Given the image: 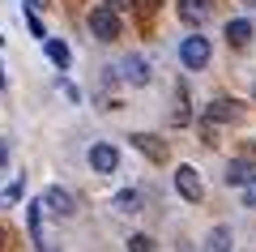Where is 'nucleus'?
Wrapping results in <instances>:
<instances>
[{
	"mask_svg": "<svg viewBox=\"0 0 256 252\" xmlns=\"http://www.w3.org/2000/svg\"><path fill=\"white\" fill-rule=\"evenodd\" d=\"M180 60L188 64V69H205V64H210V39L205 35H188L180 43Z\"/></svg>",
	"mask_w": 256,
	"mask_h": 252,
	"instance_id": "1",
	"label": "nucleus"
},
{
	"mask_svg": "<svg viewBox=\"0 0 256 252\" xmlns=\"http://www.w3.org/2000/svg\"><path fill=\"white\" fill-rule=\"evenodd\" d=\"M90 35L102 39V43H111V39L120 35V18L111 9H102V5H98V9H90Z\"/></svg>",
	"mask_w": 256,
	"mask_h": 252,
	"instance_id": "2",
	"label": "nucleus"
},
{
	"mask_svg": "<svg viewBox=\"0 0 256 252\" xmlns=\"http://www.w3.org/2000/svg\"><path fill=\"white\" fill-rule=\"evenodd\" d=\"M175 188H180V197L184 201H201V175H196V167H180L175 171Z\"/></svg>",
	"mask_w": 256,
	"mask_h": 252,
	"instance_id": "3",
	"label": "nucleus"
},
{
	"mask_svg": "<svg viewBox=\"0 0 256 252\" xmlns=\"http://www.w3.org/2000/svg\"><path fill=\"white\" fill-rule=\"evenodd\" d=\"M38 205H47V209H52L56 218H68V214L77 209V205H73V192H68V188H47Z\"/></svg>",
	"mask_w": 256,
	"mask_h": 252,
	"instance_id": "4",
	"label": "nucleus"
},
{
	"mask_svg": "<svg viewBox=\"0 0 256 252\" xmlns=\"http://www.w3.org/2000/svg\"><path fill=\"white\" fill-rule=\"evenodd\" d=\"M90 167L98 175H111L120 167V150H116V145H94V150H90Z\"/></svg>",
	"mask_w": 256,
	"mask_h": 252,
	"instance_id": "5",
	"label": "nucleus"
},
{
	"mask_svg": "<svg viewBox=\"0 0 256 252\" xmlns=\"http://www.w3.org/2000/svg\"><path fill=\"white\" fill-rule=\"evenodd\" d=\"M175 9H180V18L188 22V26H201V22L214 13V0H180Z\"/></svg>",
	"mask_w": 256,
	"mask_h": 252,
	"instance_id": "6",
	"label": "nucleus"
},
{
	"mask_svg": "<svg viewBox=\"0 0 256 252\" xmlns=\"http://www.w3.org/2000/svg\"><path fill=\"white\" fill-rule=\"evenodd\" d=\"M128 141L137 145L146 158H154V162H162V158H166V141H158V137H150V133H132Z\"/></svg>",
	"mask_w": 256,
	"mask_h": 252,
	"instance_id": "7",
	"label": "nucleus"
},
{
	"mask_svg": "<svg viewBox=\"0 0 256 252\" xmlns=\"http://www.w3.org/2000/svg\"><path fill=\"white\" fill-rule=\"evenodd\" d=\"M226 184H256V162L252 158H230Z\"/></svg>",
	"mask_w": 256,
	"mask_h": 252,
	"instance_id": "8",
	"label": "nucleus"
},
{
	"mask_svg": "<svg viewBox=\"0 0 256 252\" xmlns=\"http://www.w3.org/2000/svg\"><path fill=\"white\" fill-rule=\"evenodd\" d=\"M239 116H244V107L230 103V99H214L210 103V120H214V124H226V120H239Z\"/></svg>",
	"mask_w": 256,
	"mask_h": 252,
	"instance_id": "9",
	"label": "nucleus"
},
{
	"mask_svg": "<svg viewBox=\"0 0 256 252\" xmlns=\"http://www.w3.org/2000/svg\"><path fill=\"white\" fill-rule=\"evenodd\" d=\"M120 69H124V81H132V86H146V81H150V64L141 60V56H128Z\"/></svg>",
	"mask_w": 256,
	"mask_h": 252,
	"instance_id": "10",
	"label": "nucleus"
},
{
	"mask_svg": "<svg viewBox=\"0 0 256 252\" xmlns=\"http://www.w3.org/2000/svg\"><path fill=\"white\" fill-rule=\"evenodd\" d=\"M205 252H235V235H230V226H214L210 239H205Z\"/></svg>",
	"mask_w": 256,
	"mask_h": 252,
	"instance_id": "11",
	"label": "nucleus"
},
{
	"mask_svg": "<svg viewBox=\"0 0 256 252\" xmlns=\"http://www.w3.org/2000/svg\"><path fill=\"white\" fill-rule=\"evenodd\" d=\"M248 39H252V22H244V18L226 22V43H230V47H244Z\"/></svg>",
	"mask_w": 256,
	"mask_h": 252,
	"instance_id": "12",
	"label": "nucleus"
},
{
	"mask_svg": "<svg viewBox=\"0 0 256 252\" xmlns=\"http://www.w3.org/2000/svg\"><path fill=\"white\" fill-rule=\"evenodd\" d=\"M116 209H124V214H137V209H141V192H132V188L116 192Z\"/></svg>",
	"mask_w": 256,
	"mask_h": 252,
	"instance_id": "13",
	"label": "nucleus"
},
{
	"mask_svg": "<svg viewBox=\"0 0 256 252\" xmlns=\"http://www.w3.org/2000/svg\"><path fill=\"white\" fill-rule=\"evenodd\" d=\"M47 56H52V64H60V69H68V47L60 43V39H47Z\"/></svg>",
	"mask_w": 256,
	"mask_h": 252,
	"instance_id": "14",
	"label": "nucleus"
},
{
	"mask_svg": "<svg viewBox=\"0 0 256 252\" xmlns=\"http://www.w3.org/2000/svg\"><path fill=\"white\" fill-rule=\"evenodd\" d=\"M175 99H180V107H175V124H184V120H188V86H175Z\"/></svg>",
	"mask_w": 256,
	"mask_h": 252,
	"instance_id": "15",
	"label": "nucleus"
},
{
	"mask_svg": "<svg viewBox=\"0 0 256 252\" xmlns=\"http://www.w3.org/2000/svg\"><path fill=\"white\" fill-rule=\"evenodd\" d=\"M128 252H154L150 235H132V239H128Z\"/></svg>",
	"mask_w": 256,
	"mask_h": 252,
	"instance_id": "16",
	"label": "nucleus"
},
{
	"mask_svg": "<svg viewBox=\"0 0 256 252\" xmlns=\"http://www.w3.org/2000/svg\"><path fill=\"white\" fill-rule=\"evenodd\" d=\"M132 9H137L141 18L150 22V18H154V9H158V0H132Z\"/></svg>",
	"mask_w": 256,
	"mask_h": 252,
	"instance_id": "17",
	"label": "nucleus"
},
{
	"mask_svg": "<svg viewBox=\"0 0 256 252\" xmlns=\"http://www.w3.org/2000/svg\"><path fill=\"white\" fill-rule=\"evenodd\" d=\"M102 9H111V13H116V18H120V13H124V9H132V0H102Z\"/></svg>",
	"mask_w": 256,
	"mask_h": 252,
	"instance_id": "18",
	"label": "nucleus"
},
{
	"mask_svg": "<svg viewBox=\"0 0 256 252\" xmlns=\"http://www.w3.org/2000/svg\"><path fill=\"white\" fill-rule=\"evenodd\" d=\"M244 205H256V188H248V192H244Z\"/></svg>",
	"mask_w": 256,
	"mask_h": 252,
	"instance_id": "19",
	"label": "nucleus"
},
{
	"mask_svg": "<svg viewBox=\"0 0 256 252\" xmlns=\"http://www.w3.org/2000/svg\"><path fill=\"white\" fill-rule=\"evenodd\" d=\"M4 158H9V145H4V141H0V167H4Z\"/></svg>",
	"mask_w": 256,
	"mask_h": 252,
	"instance_id": "20",
	"label": "nucleus"
},
{
	"mask_svg": "<svg viewBox=\"0 0 256 252\" xmlns=\"http://www.w3.org/2000/svg\"><path fill=\"white\" fill-rule=\"evenodd\" d=\"M239 5H252V9H256V0H239Z\"/></svg>",
	"mask_w": 256,
	"mask_h": 252,
	"instance_id": "21",
	"label": "nucleus"
},
{
	"mask_svg": "<svg viewBox=\"0 0 256 252\" xmlns=\"http://www.w3.org/2000/svg\"><path fill=\"white\" fill-rule=\"evenodd\" d=\"M0 90H4V73H0Z\"/></svg>",
	"mask_w": 256,
	"mask_h": 252,
	"instance_id": "22",
	"label": "nucleus"
},
{
	"mask_svg": "<svg viewBox=\"0 0 256 252\" xmlns=\"http://www.w3.org/2000/svg\"><path fill=\"white\" fill-rule=\"evenodd\" d=\"M0 243H4V226H0Z\"/></svg>",
	"mask_w": 256,
	"mask_h": 252,
	"instance_id": "23",
	"label": "nucleus"
}]
</instances>
